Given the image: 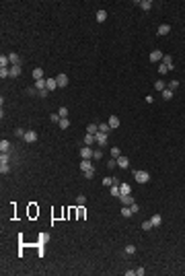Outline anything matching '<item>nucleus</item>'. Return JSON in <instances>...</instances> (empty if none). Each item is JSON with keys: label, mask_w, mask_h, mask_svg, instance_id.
<instances>
[{"label": "nucleus", "mask_w": 185, "mask_h": 276, "mask_svg": "<svg viewBox=\"0 0 185 276\" xmlns=\"http://www.w3.org/2000/svg\"><path fill=\"white\" fill-rule=\"evenodd\" d=\"M134 179L138 184H146L150 179V175H148V171H134Z\"/></svg>", "instance_id": "obj_1"}, {"label": "nucleus", "mask_w": 185, "mask_h": 276, "mask_svg": "<svg viewBox=\"0 0 185 276\" xmlns=\"http://www.w3.org/2000/svg\"><path fill=\"white\" fill-rule=\"evenodd\" d=\"M95 140H97L99 146H107V142H109V138H107L105 132H97V134H95Z\"/></svg>", "instance_id": "obj_2"}, {"label": "nucleus", "mask_w": 185, "mask_h": 276, "mask_svg": "<svg viewBox=\"0 0 185 276\" xmlns=\"http://www.w3.org/2000/svg\"><path fill=\"white\" fill-rule=\"evenodd\" d=\"M163 56H165V54H163L160 49H152V52H150V62H152V64L163 62Z\"/></svg>", "instance_id": "obj_3"}, {"label": "nucleus", "mask_w": 185, "mask_h": 276, "mask_svg": "<svg viewBox=\"0 0 185 276\" xmlns=\"http://www.w3.org/2000/svg\"><path fill=\"white\" fill-rule=\"evenodd\" d=\"M80 171H82V173H87V171H95L91 159H82V161H80Z\"/></svg>", "instance_id": "obj_4"}, {"label": "nucleus", "mask_w": 185, "mask_h": 276, "mask_svg": "<svg viewBox=\"0 0 185 276\" xmlns=\"http://www.w3.org/2000/svg\"><path fill=\"white\" fill-rule=\"evenodd\" d=\"M117 167H119V169H128V167H130V159L124 157V155H119V157H117Z\"/></svg>", "instance_id": "obj_5"}, {"label": "nucleus", "mask_w": 185, "mask_h": 276, "mask_svg": "<svg viewBox=\"0 0 185 276\" xmlns=\"http://www.w3.org/2000/svg\"><path fill=\"white\" fill-rule=\"evenodd\" d=\"M92 155H95V150H92L91 146H82L80 148V157L82 159H92Z\"/></svg>", "instance_id": "obj_6"}, {"label": "nucleus", "mask_w": 185, "mask_h": 276, "mask_svg": "<svg viewBox=\"0 0 185 276\" xmlns=\"http://www.w3.org/2000/svg\"><path fill=\"white\" fill-rule=\"evenodd\" d=\"M8 60H10V64H12V66H21V64H23L21 56H19V54H14V52H12V54H8Z\"/></svg>", "instance_id": "obj_7"}, {"label": "nucleus", "mask_w": 185, "mask_h": 276, "mask_svg": "<svg viewBox=\"0 0 185 276\" xmlns=\"http://www.w3.org/2000/svg\"><path fill=\"white\" fill-rule=\"evenodd\" d=\"M56 81H58V87H68V76H66L64 72H60V74L56 76Z\"/></svg>", "instance_id": "obj_8"}, {"label": "nucleus", "mask_w": 185, "mask_h": 276, "mask_svg": "<svg viewBox=\"0 0 185 276\" xmlns=\"http://www.w3.org/2000/svg\"><path fill=\"white\" fill-rule=\"evenodd\" d=\"M23 140L31 144V142H35V140H37V134H35L33 130H29V132H25V136H23Z\"/></svg>", "instance_id": "obj_9"}, {"label": "nucleus", "mask_w": 185, "mask_h": 276, "mask_svg": "<svg viewBox=\"0 0 185 276\" xmlns=\"http://www.w3.org/2000/svg\"><path fill=\"white\" fill-rule=\"evenodd\" d=\"M130 192H132V185H130V184H121V185H119V196H130Z\"/></svg>", "instance_id": "obj_10"}, {"label": "nucleus", "mask_w": 185, "mask_h": 276, "mask_svg": "<svg viewBox=\"0 0 185 276\" xmlns=\"http://www.w3.org/2000/svg\"><path fill=\"white\" fill-rule=\"evenodd\" d=\"M136 6H140L142 10H150V8H152V2H150V0H142V2L136 0Z\"/></svg>", "instance_id": "obj_11"}, {"label": "nucleus", "mask_w": 185, "mask_h": 276, "mask_svg": "<svg viewBox=\"0 0 185 276\" xmlns=\"http://www.w3.org/2000/svg\"><path fill=\"white\" fill-rule=\"evenodd\" d=\"M156 33H158V35H169V33H171V25H167V23H165V25H160Z\"/></svg>", "instance_id": "obj_12"}, {"label": "nucleus", "mask_w": 185, "mask_h": 276, "mask_svg": "<svg viewBox=\"0 0 185 276\" xmlns=\"http://www.w3.org/2000/svg\"><path fill=\"white\" fill-rule=\"evenodd\" d=\"M163 64H165L169 70H173V66H175V64H173V56H163Z\"/></svg>", "instance_id": "obj_13"}, {"label": "nucleus", "mask_w": 185, "mask_h": 276, "mask_svg": "<svg viewBox=\"0 0 185 276\" xmlns=\"http://www.w3.org/2000/svg\"><path fill=\"white\" fill-rule=\"evenodd\" d=\"M107 124H109V126L115 130V128H119V118H117V115H111V118L107 120Z\"/></svg>", "instance_id": "obj_14"}, {"label": "nucleus", "mask_w": 185, "mask_h": 276, "mask_svg": "<svg viewBox=\"0 0 185 276\" xmlns=\"http://www.w3.org/2000/svg\"><path fill=\"white\" fill-rule=\"evenodd\" d=\"M47 81V91H56V89H58V81H56V78H46Z\"/></svg>", "instance_id": "obj_15"}, {"label": "nucleus", "mask_w": 185, "mask_h": 276, "mask_svg": "<svg viewBox=\"0 0 185 276\" xmlns=\"http://www.w3.org/2000/svg\"><path fill=\"white\" fill-rule=\"evenodd\" d=\"M119 202L126 204V206H132V204H134V198H132V196H119Z\"/></svg>", "instance_id": "obj_16"}, {"label": "nucleus", "mask_w": 185, "mask_h": 276, "mask_svg": "<svg viewBox=\"0 0 185 276\" xmlns=\"http://www.w3.org/2000/svg\"><path fill=\"white\" fill-rule=\"evenodd\" d=\"M150 221H152V227H160V225H163V216H160V214H152Z\"/></svg>", "instance_id": "obj_17"}, {"label": "nucleus", "mask_w": 185, "mask_h": 276, "mask_svg": "<svg viewBox=\"0 0 185 276\" xmlns=\"http://www.w3.org/2000/svg\"><path fill=\"white\" fill-rule=\"evenodd\" d=\"M124 253H126V256H134V253H136V245H134V243H128L126 249H124Z\"/></svg>", "instance_id": "obj_18"}, {"label": "nucleus", "mask_w": 185, "mask_h": 276, "mask_svg": "<svg viewBox=\"0 0 185 276\" xmlns=\"http://www.w3.org/2000/svg\"><path fill=\"white\" fill-rule=\"evenodd\" d=\"M46 87H47V81H46V78H39V81H35V89H37V91H43Z\"/></svg>", "instance_id": "obj_19"}, {"label": "nucleus", "mask_w": 185, "mask_h": 276, "mask_svg": "<svg viewBox=\"0 0 185 276\" xmlns=\"http://www.w3.org/2000/svg\"><path fill=\"white\" fill-rule=\"evenodd\" d=\"M97 140H95V134H89L87 132V136H85V146H92Z\"/></svg>", "instance_id": "obj_20"}, {"label": "nucleus", "mask_w": 185, "mask_h": 276, "mask_svg": "<svg viewBox=\"0 0 185 276\" xmlns=\"http://www.w3.org/2000/svg\"><path fill=\"white\" fill-rule=\"evenodd\" d=\"M111 130H113V128H111V126H109L107 122H103V124H99V132H105V134H109Z\"/></svg>", "instance_id": "obj_21"}, {"label": "nucleus", "mask_w": 185, "mask_h": 276, "mask_svg": "<svg viewBox=\"0 0 185 276\" xmlns=\"http://www.w3.org/2000/svg\"><path fill=\"white\" fill-rule=\"evenodd\" d=\"M10 76H12V78L21 76V66H10Z\"/></svg>", "instance_id": "obj_22"}, {"label": "nucleus", "mask_w": 185, "mask_h": 276, "mask_svg": "<svg viewBox=\"0 0 185 276\" xmlns=\"http://www.w3.org/2000/svg\"><path fill=\"white\" fill-rule=\"evenodd\" d=\"M132 214H134V212H132L130 206H124V208H121V216H124V219H130Z\"/></svg>", "instance_id": "obj_23"}, {"label": "nucleus", "mask_w": 185, "mask_h": 276, "mask_svg": "<svg viewBox=\"0 0 185 276\" xmlns=\"http://www.w3.org/2000/svg\"><path fill=\"white\" fill-rule=\"evenodd\" d=\"M173 93H175V91L165 89V91H163V99H165V101H171V99H173Z\"/></svg>", "instance_id": "obj_24"}, {"label": "nucleus", "mask_w": 185, "mask_h": 276, "mask_svg": "<svg viewBox=\"0 0 185 276\" xmlns=\"http://www.w3.org/2000/svg\"><path fill=\"white\" fill-rule=\"evenodd\" d=\"M8 64H10L8 56H0V68H8Z\"/></svg>", "instance_id": "obj_25"}, {"label": "nucleus", "mask_w": 185, "mask_h": 276, "mask_svg": "<svg viewBox=\"0 0 185 276\" xmlns=\"http://www.w3.org/2000/svg\"><path fill=\"white\" fill-rule=\"evenodd\" d=\"M33 78H35V81L43 78V70H41V68H33Z\"/></svg>", "instance_id": "obj_26"}, {"label": "nucleus", "mask_w": 185, "mask_h": 276, "mask_svg": "<svg viewBox=\"0 0 185 276\" xmlns=\"http://www.w3.org/2000/svg\"><path fill=\"white\" fill-rule=\"evenodd\" d=\"M0 150H2V153H8V150H10V142H8V140H2V142H0Z\"/></svg>", "instance_id": "obj_27"}, {"label": "nucleus", "mask_w": 185, "mask_h": 276, "mask_svg": "<svg viewBox=\"0 0 185 276\" xmlns=\"http://www.w3.org/2000/svg\"><path fill=\"white\" fill-rule=\"evenodd\" d=\"M154 89H156V91H165V89H167V85H165V81H156V83H154Z\"/></svg>", "instance_id": "obj_28"}, {"label": "nucleus", "mask_w": 185, "mask_h": 276, "mask_svg": "<svg viewBox=\"0 0 185 276\" xmlns=\"http://www.w3.org/2000/svg\"><path fill=\"white\" fill-rule=\"evenodd\" d=\"M87 132H89V134H97V132H99V124H89Z\"/></svg>", "instance_id": "obj_29"}, {"label": "nucleus", "mask_w": 185, "mask_h": 276, "mask_svg": "<svg viewBox=\"0 0 185 276\" xmlns=\"http://www.w3.org/2000/svg\"><path fill=\"white\" fill-rule=\"evenodd\" d=\"M105 19H107V12H105V10H97V21H99V23H103Z\"/></svg>", "instance_id": "obj_30"}, {"label": "nucleus", "mask_w": 185, "mask_h": 276, "mask_svg": "<svg viewBox=\"0 0 185 276\" xmlns=\"http://www.w3.org/2000/svg\"><path fill=\"white\" fill-rule=\"evenodd\" d=\"M58 126H60V128H62V130H66V128H68V126H70V120H68V118H62V120H60V124H58Z\"/></svg>", "instance_id": "obj_31"}, {"label": "nucleus", "mask_w": 185, "mask_h": 276, "mask_svg": "<svg viewBox=\"0 0 185 276\" xmlns=\"http://www.w3.org/2000/svg\"><path fill=\"white\" fill-rule=\"evenodd\" d=\"M119 155H121V150H119V146H113V148H111V159H117Z\"/></svg>", "instance_id": "obj_32"}, {"label": "nucleus", "mask_w": 185, "mask_h": 276, "mask_svg": "<svg viewBox=\"0 0 185 276\" xmlns=\"http://www.w3.org/2000/svg\"><path fill=\"white\" fill-rule=\"evenodd\" d=\"M8 161H10V155H8V153H2V155H0V165H4V163H8Z\"/></svg>", "instance_id": "obj_33"}, {"label": "nucleus", "mask_w": 185, "mask_h": 276, "mask_svg": "<svg viewBox=\"0 0 185 276\" xmlns=\"http://www.w3.org/2000/svg\"><path fill=\"white\" fill-rule=\"evenodd\" d=\"M0 173H2V175H8V173H10V167H8V163L0 165Z\"/></svg>", "instance_id": "obj_34"}, {"label": "nucleus", "mask_w": 185, "mask_h": 276, "mask_svg": "<svg viewBox=\"0 0 185 276\" xmlns=\"http://www.w3.org/2000/svg\"><path fill=\"white\" fill-rule=\"evenodd\" d=\"M109 194H111L113 198H119V185H113V187L109 190Z\"/></svg>", "instance_id": "obj_35"}, {"label": "nucleus", "mask_w": 185, "mask_h": 276, "mask_svg": "<svg viewBox=\"0 0 185 276\" xmlns=\"http://www.w3.org/2000/svg\"><path fill=\"white\" fill-rule=\"evenodd\" d=\"M76 204H78V206H85V204H87V196H85V194H80V196L76 198Z\"/></svg>", "instance_id": "obj_36"}, {"label": "nucleus", "mask_w": 185, "mask_h": 276, "mask_svg": "<svg viewBox=\"0 0 185 276\" xmlns=\"http://www.w3.org/2000/svg\"><path fill=\"white\" fill-rule=\"evenodd\" d=\"M10 76V68H0V78H6Z\"/></svg>", "instance_id": "obj_37"}, {"label": "nucleus", "mask_w": 185, "mask_h": 276, "mask_svg": "<svg viewBox=\"0 0 185 276\" xmlns=\"http://www.w3.org/2000/svg\"><path fill=\"white\" fill-rule=\"evenodd\" d=\"M167 72H169V68H167V66L160 62V64H158V74H167Z\"/></svg>", "instance_id": "obj_38"}, {"label": "nucleus", "mask_w": 185, "mask_h": 276, "mask_svg": "<svg viewBox=\"0 0 185 276\" xmlns=\"http://www.w3.org/2000/svg\"><path fill=\"white\" fill-rule=\"evenodd\" d=\"M167 89H171V91H175V89H179V81H171Z\"/></svg>", "instance_id": "obj_39"}, {"label": "nucleus", "mask_w": 185, "mask_h": 276, "mask_svg": "<svg viewBox=\"0 0 185 276\" xmlns=\"http://www.w3.org/2000/svg\"><path fill=\"white\" fill-rule=\"evenodd\" d=\"M142 229L150 231V229H152V221H144V223H142Z\"/></svg>", "instance_id": "obj_40"}, {"label": "nucleus", "mask_w": 185, "mask_h": 276, "mask_svg": "<svg viewBox=\"0 0 185 276\" xmlns=\"http://www.w3.org/2000/svg\"><path fill=\"white\" fill-rule=\"evenodd\" d=\"M60 118H68V107H60Z\"/></svg>", "instance_id": "obj_41"}, {"label": "nucleus", "mask_w": 185, "mask_h": 276, "mask_svg": "<svg viewBox=\"0 0 185 276\" xmlns=\"http://www.w3.org/2000/svg\"><path fill=\"white\" fill-rule=\"evenodd\" d=\"M107 167H109V169L117 167V159H109V161H107Z\"/></svg>", "instance_id": "obj_42"}, {"label": "nucleus", "mask_w": 185, "mask_h": 276, "mask_svg": "<svg viewBox=\"0 0 185 276\" xmlns=\"http://www.w3.org/2000/svg\"><path fill=\"white\" fill-rule=\"evenodd\" d=\"M103 185H113V177H103Z\"/></svg>", "instance_id": "obj_43"}, {"label": "nucleus", "mask_w": 185, "mask_h": 276, "mask_svg": "<svg viewBox=\"0 0 185 276\" xmlns=\"http://www.w3.org/2000/svg\"><path fill=\"white\" fill-rule=\"evenodd\" d=\"M101 157H103V150H95V155H92V159H95V161H99Z\"/></svg>", "instance_id": "obj_44"}, {"label": "nucleus", "mask_w": 185, "mask_h": 276, "mask_svg": "<svg viewBox=\"0 0 185 276\" xmlns=\"http://www.w3.org/2000/svg\"><path fill=\"white\" fill-rule=\"evenodd\" d=\"M60 120H62L60 113H51V122H58V124H60Z\"/></svg>", "instance_id": "obj_45"}, {"label": "nucleus", "mask_w": 185, "mask_h": 276, "mask_svg": "<svg viewBox=\"0 0 185 276\" xmlns=\"http://www.w3.org/2000/svg\"><path fill=\"white\" fill-rule=\"evenodd\" d=\"M14 134H17V136H25V130H23V128H17V130H14Z\"/></svg>", "instance_id": "obj_46"}, {"label": "nucleus", "mask_w": 185, "mask_h": 276, "mask_svg": "<svg viewBox=\"0 0 185 276\" xmlns=\"http://www.w3.org/2000/svg\"><path fill=\"white\" fill-rule=\"evenodd\" d=\"M130 208H132V212H134V214H136V212H138V210H140V206H138V204H136V202H134V204H132Z\"/></svg>", "instance_id": "obj_47"}, {"label": "nucleus", "mask_w": 185, "mask_h": 276, "mask_svg": "<svg viewBox=\"0 0 185 276\" xmlns=\"http://www.w3.org/2000/svg\"><path fill=\"white\" fill-rule=\"evenodd\" d=\"M47 93H49L47 89H43V91H39V97H41V99H46V97H47Z\"/></svg>", "instance_id": "obj_48"}, {"label": "nucleus", "mask_w": 185, "mask_h": 276, "mask_svg": "<svg viewBox=\"0 0 185 276\" xmlns=\"http://www.w3.org/2000/svg\"><path fill=\"white\" fill-rule=\"evenodd\" d=\"M144 272H146L144 268H136V274H138V276H144Z\"/></svg>", "instance_id": "obj_49"}, {"label": "nucleus", "mask_w": 185, "mask_h": 276, "mask_svg": "<svg viewBox=\"0 0 185 276\" xmlns=\"http://www.w3.org/2000/svg\"><path fill=\"white\" fill-rule=\"evenodd\" d=\"M92 175H95V171H87V173H85V177H87V179H91Z\"/></svg>", "instance_id": "obj_50"}]
</instances>
